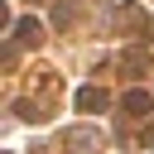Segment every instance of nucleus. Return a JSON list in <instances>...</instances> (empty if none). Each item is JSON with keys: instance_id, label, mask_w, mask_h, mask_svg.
Returning <instances> with one entry per match:
<instances>
[{"instance_id": "f257e3e1", "label": "nucleus", "mask_w": 154, "mask_h": 154, "mask_svg": "<svg viewBox=\"0 0 154 154\" xmlns=\"http://www.w3.org/2000/svg\"><path fill=\"white\" fill-rule=\"evenodd\" d=\"M116 24H120V29H130L135 38H144V34H149V19H144V10H140V5H120Z\"/></svg>"}, {"instance_id": "f03ea898", "label": "nucleus", "mask_w": 154, "mask_h": 154, "mask_svg": "<svg viewBox=\"0 0 154 154\" xmlns=\"http://www.w3.org/2000/svg\"><path fill=\"white\" fill-rule=\"evenodd\" d=\"M106 106H111V96H106L101 87H77V111L91 116V111H106Z\"/></svg>"}, {"instance_id": "7ed1b4c3", "label": "nucleus", "mask_w": 154, "mask_h": 154, "mask_svg": "<svg viewBox=\"0 0 154 154\" xmlns=\"http://www.w3.org/2000/svg\"><path fill=\"white\" fill-rule=\"evenodd\" d=\"M120 111H130V116H149V111H154V96L135 87V91H125V96H120Z\"/></svg>"}, {"instance_id": "20e7f679", "label": "nucleus", "mask_w": 154, "mask_h": 154, "mask_svg": "<svg viewBox=\"0 0 154 154\" xmlns=\"http://www.w3.org/2000/svg\"><path fill=\"white\" fill-rule=\"evenodd\" d=\"M14 43H43V24L38 19H14Z\"/></svg>"}, {"instance_id": "39448f33", "label": "nucleus", "mask_w": 154, "mask_h": 154, "mask_svg": "<svg viewBox=\"0 0 154 154\" xmlns=\"http://www.w3.org/2000/svg\"><path fill=\"white\" fill-rule=\"evenodd\" d=\"M120 67H125V72H149V58H144L140 48H130V53H120Z\"/></svg>"}, {"instance_id": "423d86ee", "label": "nucleus", "mask_w": 154, "mask_h": 154, "mask_svg": "<svg viewBox=\"0 0 154 154\" xmlns=\"http://www.w3.org/2000/svg\"><path fill=\"white\" fill-rule=\"evenodd\" d=\"M14 111H19V120H43V111L34 101H14Z\"/></svg>"}, {"instance_id": "0eeeda50", "label": "nucleus", "mask_w": 154, "mask_h": 154, "mask_svg": "<svg viewBox=\"0 0 154 154\" xmlns=\"http://www.w3.org/2000/svg\"><path fill=\"white\" fill-rule=\"evenodd\" d=\"M53 24H72V5H67V0H63V5L53 10Z\"/></svg>"}]
</instances>
